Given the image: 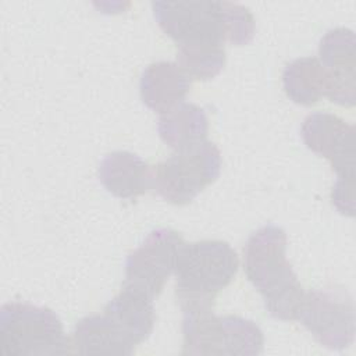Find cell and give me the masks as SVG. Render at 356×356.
Segmentation results:
<instances>
[{
	"mask_svg": "<svg viewBox=\"0 0 356 356\" xmlns=\"http://www.w3.org/2000/svg\"><path fill=\"white\" fill-rule=\"evenodd\" d=\"M103 313L134 346L149 338L156 321L153 299L127 286L106 305Z\"/></svg>",
	"mask_w": 356,
	"mask_h": 356,
	"instance_id": "13",
	"label": "cell"
},
{
	"mask_svg": "<svg viewBox=\"0 0 356 356\" xmlns=\"http://www.w3.org/2000/svg\"><path fill=\"white\" fill-rule=\"evenodd\" d=\"M282 86L293 103L312 106L321 97H327L330 72L317 57H300L285 65Z\"/></svg>",
	"mask_w": 356,
	"mask_h": 356,
	"instance_id": "16",
	"label": "cell"
},
{
	"mask_svg": "<svg viewBox=\"0 0 356 356\" xmlns=\"http://www.w3.org/2000/svg\"><path fill=\"white\" fill-rule=\"evenodd\" d=\"M355 44L353 31L343 26L327 31L318 44V60L330 72L327 97L345 107H352L356 100Z\"/></svg>",
	"mask_w": 356,
	"mask_h": 356,
	"instance_id": "10",
	"label": "cell"
},
{
	"mask_svg": "<svg viewBox=\"0 0 356 356\" xmlns=\"http://www.w3.org/2000/svg\"><path fill=\"white\" fill-rule=\"evenodd\" d=\"M72 352L82 355H132L135 348L103 313L81 318L70 338Z\"/></svg>",
	"mask_w": 356,
	"mask_h": 356,
	"instance_id": "14",
	"label": "cell"
},
{
	"mask_svg": "<svg viewBox=\"0 0 356 356\" xmlns=\"http://www.w3.org/2000/svg\"><path fill=\"white\" fill-rule=\"evenodd\" d=\"M182 355H259L264 337L260 327L239 316H216L213 307L184 309Z\"/></svg>",
	"mask_w": 356,
	"mask_h": 356,
	"instance_id": "3",
	"label": "cell"
},
{
	"mask_svg": "<svg viewBox=\"0 0 356 356\" xmlns=\"http://www.w3.org/2000/svg\"><path fill=\"white\" fill-rule=\"evenodd\" d=\"M177 64L192 79H211L220 74L225 64L224 44L193 43L178 46Z\"/></svg>",
	"mask_w": 356,
	"mask_h": 356,
	"instance_id": "17",
	"label": "cell"
},
{
	"mask_svg": "<svg viewBox=\"0 0 356 356\" xmlns=\"http://www.w3.org/2000/svg\"><path fill=\"white\" fill-rule=\"evenodd\" d=\"M222 13L227 40L236 46L248 44L256 29L252 13L245 6L232 1H222Z\"/></svg>",
	"mask_w": 356,
	"mask_h": 356,
	"instance_id": "18",
	"label": "cell"
},
{
	"mask_svg": "<svg viewBox=\"0 0 356 356\" xmlns=\"http://www.w3.org/2000/svg\"><path fill=\"white\" fill-rule=\"evenodd\" d=\"M298 321L324 348L342 350L355 339V305L342 288H321L305 292Z\"/></svg>",
	"mask_w": 356,
	"mask_h": 356,
	"instance_id": "6",
	"label": "cell"
},
{
	"mask_svg": "<svg viewBox=\"0 0 356 356\" xmlns=\"http://www.w3.org/2000/svg\"><path fill=\"white\" fill-rule=\"evenodd\" d=\"M97 175L106 191L120 199H132L153 188V171L149 164L127 150L106 154Z\"/></svg>",
	"mask_w": 356,
	"mask_h": 356,
	"instance_id": "11",
	"label": "cell"
},
{
	"mask_svg": "<svg viewBox=\"0 0 356 356\" xmlns=\"http://www.w3.org/2000/svg\"><path fill=\"white\" fill-rule=\"evenodd\" d=\"M286 234L274 224L256 229L243 248V268L263 296L264 307L278 320H296L305 289L286 259Z\"/></svg>",
	"mask_w": 356,
	"mask_h": 356,
	"instance_id": "1",
	"label": "cell"
},
{
	"mask_svg": "<svg viewBox=\"0 0 356 356\" xmlns=\"http://www.w3.org/2000/svg\"><path fill=\"white\" fill-rule=\"evenodd\" d=\"M157 132L171 149L181 150L197 145L207 138L209 121L204 110L193 103H179L160 114Z\"/></svg>",
	"mask_w": 356,
	"mask_h": 356,
	"instance_id": "15",
	"label": "cell"
},
{
	"mask_svg": "<svg viewBox=\"0 0 356 356\" xmlns=\"http://www.w3.org/2000/svg\"><path fill=\"white\" fill-rule=\"evenodd\" d=\"M70 348V338L53 310L25 302H8L1 306V356L65 355Z\"/></svg>",
	"mask_w": 356,
	"mask_h": 356,
	"instance_id": "4",
	"label": "cell"
},
{
	"mask_svg": "<svg viewBox=\"0 0 356 356\" xmlns=\"http://www.w3.org/2000/svg\"><path fill=\"white\" fill-rule=\"evenodd\" d=\"M221 154L218 147L203 140L197 145L175 150L153 168V188L168 203L184 206L220 175Z\"/></svg>",
	"mask_w": 356,
	"mask_h": 356,
	"instance_id": "5",
	"label": "cell"
},
{
	"mask_svg": "<svg viewBox=\"0 0 356 356\" xmlns=\"http://www.w3.org/2000/svg\"><path fill=\"white\" fill-rule=\"evenodd\" d=\"M184 239L177 231L157 228L129 253L125 261L124 286L149 298H157L170 275L174 274L177 257Z\"/></svg>",
	"mask_w": 356,
	"mask_h": 356,
	"instance_id": "8",
	"label": "cell"
},
{
	"mask_svg": "<svg viewBox=\"0 0 356 356\" xmlns=\"http://www.w3.org/2000/svg\"><path fill=\"white\" fill-rule=\"evenodd\" d=\"M331 200L335 209L348 217L355 216V179L337 178L332 191Z\"/></svg>",
	"mask_w": 356,
	"mask_h": 356,
	"instance_id": "19",
	"label": "cell"
},
{
	"mask_svg": "<svg viewBox=\"0 0 356 356\" xmlns=\"http://www.w3.org/2000/svg\"><path fill=\"white\" fill-rule=\"evenodd\" d=\"M307 149L330 160L338 178L355 179V128L330 113L309 114L300 128Z\"/></svg>",
	"mask_w": 356,
	"mask_h": 356,
	"instance_id": "9",
	"label": "cell"
},
{
	"mask_svg": "<svg viewBox=\"0 0 356 356\" xmlns=\"http://www.w3.org/2000/svg\"><path fill=\"white\" fill-rule=\"evenodd\" d=\"M152 8L159 26L178 46L227 42L222 1H153Z\"/></svg>",
	"mask_w": 356,
	"mask_h": 356,
	"instance_id": "7",
	"label": "cell"
},
{
	"mask_svg": "<svg viewBox=\"0 0 356 356\" xmlns=\"http://www.w3.org/2000/svg\"><path fill=\"white\" fill-rule=\"evenodd\" d=\"M238 267V254L227 242H184L174 270L181 309L213 307L216 295L232 282Z\"/></svg>",
	"mask_w": 356,
	"mask_h": 356,
	"instance_id": "2",
	"label": "cell"
},
{
	"mask_svg": "<svg viewBox=\"0 0 356 356\" xmlns=\"http://www.w3.org/2000/svg\"><path fill=\"white\" fill-rule=\"evenodd\" d=\"M191 88V78L172 61L149 64L139 81L142 102L153 111L163 114L184 103Z\"/></svg>",
	"mask_w": 356,
	"mask_h": 356,
	"instance_id": "12",
	"label": "cell"
}]
</instances>
